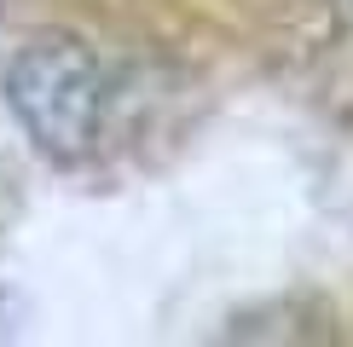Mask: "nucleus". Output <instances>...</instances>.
<instances>
[{"label": "nucleus", "instance_id": "f257e3e1", "mask_svg": "<svg viewBox=\"0 0 353 347\" xmlns=\"http://www.w3.org/2000/svg\"><path fill=\"white\" fill-rule=\"evenodd\" d=\"M6 110L47 162L93 156L105 127V70L76 35H35L6 64Z\"/></svg>", "mask_w": 353, "mask_h": 347}, {"label": "nucleus", "instance_id": "f03ea898", "mask_svg": "<svg viewBox=\"0 0 353 347\" xmlns=\"http://www.w3.org/2000/svg\"><path fill=\"white\" fill-rule=\"evenodd\" d=\"M336 6H342V18H347V23H353V0H336Z\"/></svg>", "mask_w": 353, "mask_h": 347}]
</instances>
